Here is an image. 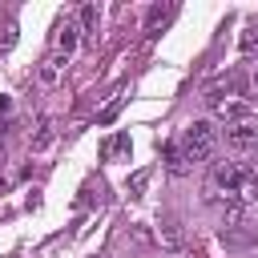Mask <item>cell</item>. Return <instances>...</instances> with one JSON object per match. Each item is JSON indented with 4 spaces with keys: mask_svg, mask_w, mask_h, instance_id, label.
<instances>
[{
    "mask_svg": "<svg viewBox=\"0 0 258 258\" xmlns=\"http://www.w3.org/2000/svg\"><path fill=\"white\" fill-rule=\"evenodd\" d=\"M214 141H218L214 125H210V121H194V125L185 129V137H181V153H185V161H206V157L214 153Z\"/></svg>",
    "mask_w": 258,
    "mask_h": 258,
    "instance_id": "1",
    "label": "cell"
},
{
    "mask_svg": "<svg viewBox=\"0 0 258 258\" xmlns=\"http://www.w3.org/2000/svg\"><path fill=\"white\" fill-rule=\"evenodd\" d=\"M210 105H214V113L222 117V121H246L250 117V105L246 101H238V97H210Z\"/></svg>",
    "mask_w": 258,
    "mask_h": 258,
    "instance_id": "2",
    "label": "cell"
},
{
    "mask_svg": "<svg viewBox=\"0 0 258 258\" xmlns=\"http://www.w3.org/2000/svg\"><path fill=\"white\" fill-rule=\"evenodd\" d=\"M64 64H69V56H60V52H52V56H44V60H40V69H36V77H40V85H56V81L64 77Z\"/></svg>",
    "mask_w": 258,
    "mask_h": 258,
    "instance_id": "3",
    "label": "cell"
},
{
    "mask_svg": "<svg viewBox=\"0 0 258 258\" xmlns=\"http://www.w3.org/2000/svg\"><path fill=\"white\" fill-rule=\"evenodd\" d=\"M77 40H81V28H77L73 20H60V24H56V52L69 56V52L77 48Z\"/></svg>",
    "mask_w": 258,
    "mask_h": 258,
    "instance_id": "4",
    "label": "cell"
},
{
    "mask_svg": "<svg viewBox=\"0 0 258 258\" xmlns=\"http://www.w3.org/2000/svg\"><path fill=\"white\" fill-rule=\"evenodd\" d=\"M230 149L258 157V129H230Z\"/></svg>",
    "mask_w": 258,
    "mask_h": 258,
    "instance_id": "5",
    "label": "cell"
},
{
    "mask_svg": "<svg viewBox=\"0 0 258 258\" xmlns=\"http://www.w3.org/2000/svg\"><path fill=\"white\" fill-rule=\"evenodd\" d=\"M238 48H242V56H258V28H254V24H250V28L242 32Z\"/></svg>",
    "mask_w": 258,
    "mask_h": 258,
    "instance_id": "6",
    "label": "cell"
},
{
    "mask_svg": "<svg viewBox=\"0 0 258 258\" xmlns=\"http://www.w3.org/2000/svg\"><path fill=\"white\" fill-rule=\"evenodd\" d=\"M161 238H165L169 246H177V242H181V230H177V222H165V230H161Z\"/></svg>",
    "mask_w": 258,
    "mask_h": 258,
    "instance_id": "7",
    "label": "cell"
},
{
    "mask_svg": "<svg viewBox=\"0 0 258 258\" xmlns=\"http://www.w3.org/2000/svg\"><path fill=\"white\" fill-rule=\"evenodd\" d=\"M81 24H85V28H97V8H93V4L81 8Z\"/></svg>",
    "mask_w": 258,
    "mask_h": 258,
    "instance_id": "8",
    "label": "cell"
},
{
    "mask_svg": "<svg viewBox=\"0 0 258 258\" xmlns=\"http://www.w3.org/2000/svg\"><path fill=\"white\" fill-rule=\"evenodd\" d=\"M165 16H169V12H165V8H153V12H149V28H157V24H161V20H165Z\"/></svg>",
    "mask_w": 258,
    "mask_h": 258,
    "instance_id": "9",
    "label": "cell"
},
{
    "mask_svg": "<svg viewBox=\"0 0 258 258\" xmlns=\"http://www.w3.org/2000/svg\"><path fill=\"white\" fill-rule=\"evenodd\" d=\"M254 85H258V77H254Z\"/></svg>",
    "mask_w": 258,
    "mask_h": 258,
    "instance_id": "10",
    "label": "cell"
}]
</instances>
